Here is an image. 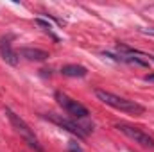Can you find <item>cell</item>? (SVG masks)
Segmentation results:
<instances>
[{"label":"cell","instance_id":"cell-1","mask_svg":"<svg viewBox=\"0 0 154 152\" xmlns=\"http://www.w3.org/2000/svg\"><path fill=\"white\" fill-rule=\"evenodd\" d=\"M95 97L106 104V106H111L122 113H127V114H134V116H140V114L145 113V108L134 100H129V99H124V97H118L111 91H106V90H95Z\"/></svg>","mask_w":154,"mask_h":152},{"label":"cell","instance_id":"cell-9","mask_svg":"<svg viewBox=\"0 0 154 152\" xmlns=\"http://www.w3.org/2000/svg\"><path fill=\"white\" fill-rule=\"evenodd\" d=\"M36 23H38L39 27H43V29H45V31H48V32H50V29H52V27H50V25H48V23H47V22H43V20H36ZM50 34H52V32H50ZM52 36H54V34H52ZM54 39H57L56 38V36H54Z\"/></svg>","mask_w":154,"mask_h":152},{"label":"cell","instance_id":"cell-10","mask_svg":"<svg viewBox=\"0 0 154 152\" xmlns=\"http://www.w3.org/2000/svg\"><path fill=\"white\" fill-rule=\"evenodd\" d=\"M143 34H149V36H154V27H149V29H142Z\"/></svg>","mask_w":154,"mask_h":152},{"label":"cell","instance_id":"cell-6","mask_svg":"<svg viewBox=\"0 0 154 152\" xmlns=\"http://www.w3.org/2000/svg\"><path fill=\"white\" fill-rule=\"evenodd\" d=\"M0 54H2V59H4L5 63H9V65H13V66L18 65V52L13 50L9 39H5V38L0 39Z\"/></svg>","mask_w":154,"mask_h":152},{"label":"cell","instance_id":"cell-8","mask_svg":"<svg viewBox=\"0 0 154 152\" xmlns=\"http://www.w3.org/2000/svg\"><path fill=\"white\" fill-rule=\"evenodd\" d=\"M61 74L65 77H86L88 74V70L84 68V66H81V65H65L63 68H61Z\"/></svg>","mask_w":154,"mask_h":152},{"label":"cell","instance_id":"cell-4","mask_svg":"<svg viewBox=\"0 0 154 152\" xmlns=\"http://www.w3.org/2000/svg\"><path fill=\"white\" fill-rule=\"evenodd\" d=\"M56 100H57V104H59L66 113L72 114L74 118H86V116L90 114V111H88L81 102L70 99L68 95H65V93H61V91H56Z\"/></svg>","mask_w":154,"mask_h":152},{"label":"cell","instance_id":"cell-2","mask_svg":"<svg viewBox=\"0 0 154 152\" xmlns=\"http://www.w3.org/2000/svg\"><path fill=\"white\" fill-rule=\"evenodd\" d=\"M5 114H7V118H9V122H11L13 129H14V131L23 138V141H25L31 149H34L36 152H43V147L39 145V140L36 138L34 131L29 127V123H27L20 114H16L14 111H11L9 108H5Z\"/></svg>","mask_w":154,"mask_h":152},{"label":"cell","instance_id":"cell-3","mask_svg":"<svg viewBox=\"0 0 154 152\" xmlns=\"http://www.w3.org/2000/svg\"><path fill=\"white\" fill-rule=\"evenodd\" d=\"M115 129H118L122 134H125V136H127L129 140H133L134 143H138V145H142V147H147V149H154V138L149 132H145L143 129L134 127V125L125 123V122L116 123Z\"/></svg>","mask_w":154,"mask_h":152},{"label":"cell","instance_id":"cell-5","mask_svg":"<svg viewBox=\"0 0 154 152\" xmlns=\"http://www.w3.org/2000/svg\"><path fill=\"white\" fill-rule=\"evenodd\" d=\"M45 118H47V120H50L52 123H56L57 127L70 131L72 134H75L77 138H86V134H88V131H84V127H82V125H79V123H75V122H72V120H68V118L61 116V114L48 113V114H45Z\"/></svg>","mask_w":154,"mask_h":152},{"label":"cell","instance_id":"cell-11","mask_svg":"<svg viewBox=\"0 0 154 152\" xmlns=\"http://www.w3.org/2000/svg\"><path fill=\"white\" fill-rule=\"evenodd\" d=\"M145 81H147V82H154V74H151V75H145Z\"/></svg>","mask_w":154,"mask_h":152},{"label":"cell","instance_id":"cell-7","mask_svg":"<svg viewBox=\"0 0 154 152\" xmlns=\"http://www.w3.org/2000/svg\"><path fill=\"white\" fill-rule=\"evenodd\" d=\"M18 56L29 59V61H45L48 57V52L41 50V48H31V47H23L18 50Z\"/></svg>","mask_w":154,"mask_h":152}]
</instances>
